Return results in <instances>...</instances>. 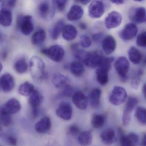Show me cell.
<instances>
[{
	"mask_svg": "<svg viewBox=\"0 0 146 146\" xmlns=\"http://www.w3.org/2000/svg\"><path fill=\"white\" fill-rule=\"evenodd\" d=\"M41 53L55 62L62 61L65 55L64 49L59 45H54L48 48H43Z\"/></svg>",
	"mask_w": 146,
	"mask_h": 146,
	"instance_id": "obj_3",
	"label": "cell"
},
{
	"mask_svg": "<svg viewBox=\"0 0 146 146\" xmlns=\"http://www.w3.org/2000/svg\"><path fill=\"white\" fill-rule=\"evenodd\" d=\"M111 2L116 5H120L123 4L124 1L122 0H114V1H111Z\"/></svg>",
	"mask_w": 146,
	"mask_h": 146,
	"instance_id": "obj_49",
	"label": "cell"
},
{
	"mask_svg": "<svg viewBox=\"0 0 146 146\" xmlns=\"http://www.w3.org/2000/svg\"><path fill=\"white\" fill-rule=\"evenodd\" d=\"M103 34L102 33H96L92 35V40L95 42H98L102 40L103 37Z\"/></svg>",
	"mask_w": 146,
	"mask_h": 146,
	"instance_id": "obj_46",
	"label": "cell"
},
{
	"mask_svg": "<svg viewBox=\"0 0 146 146\" xmlns=\"http://www.w3.org/2000/svg\"><path fill=\"white\" fill-rule=\"evenodd\" d=\"M17 27L24 35H30L34 29L32 17L30 15H19L17 18Z\"/></svg>",
	"mask_w": 146,
	"mask_h": 146,
	"instance_id": "obj_2",
	"label": "cell"
},
{
	"mask_svg": "<svg viewBox=\"0 0 146 146\" xmlns=\"http://www.w3.org/2000/svg\"><path fill=\"white\" fill-rule=\"evenodd\" d=\"M136 44L141 47H146V31L139 34L137 38Z\"/></svg>",
	"mask_w": 146,
	"mask_h": 146,
	"instance_id": "obj_41",
	"label": "cell"
},
{
	"mask_svg": "<svg viewBox=\"0 0 146 146\" xmlns=\"http://www.w3.org/2000/svg\"><path fill=\"white\" fill-rule=\"evenodd\" d=\"M63 89L64 90H63V94L65 96H68V97L72 96L73 94L75 93L73 92L74 90L73 88L70 84L66 86Z\"/></svg>",
	"mask_w": 146,
	"mask_h": 146,
	"instance_id": "obj_44",
	"label": "cell"
},
{
	"mask_svg": "<svg viewBox=\"0 0 146 146\" xmlns=\"http://www.w3.org/2000/svg\"><path fill=\"white\" fill-rule=\"evenodd\" d=\"M114 67L121 81L123 82H126L128 80L127 74L129 69V63L128 59L125 57H119L115 61Z\"/></svg>",
	"mask_w": 146,
	"mask_h": 146,
	"instance_id": "obj_6",
	"label": "cell"
},
{
	"mask_svg": "<svg viewBox=\"0 0 146 146\" xmlns=\"http://www.w3.org/2000/svg\"><path fill=\"white\" fill-rule=\"evenodd\" d=\"M52 122L50 118L45 117L40 119L36 123L35 129L36 132L39 133H44L48 132L51 129Z\"/></svg>",
	"mask_w": 146,
	"mask_h": 146,
	"instance_id": "obj_22",
	"label": "cell"
},
{
	"mask_svg": "<svg viewBox=\"0 0 146 146\" xmlns=\"http://www.w3.org/2000/svg\"><path fill=\"white\" fill-rule=\"evenodd\" d=\"M35 87L32 84L29 82H25L19 87L18 92L24 96H30L35 90Z\"/></svg>",
	"mask_w": 146,
	"mask_h": 146,
	"instance_id": "obj_34",
	"label": "cell"
},
{
	"mask_svg": "<svg viewBox=\"0 0 146 146\" xmlns=\"http://www.w3.org/2000/svg\"><path fill=\"white\" fill-rule=\"evenodd\" d=\"M46 37V31L43 29L36 31L32 35L31 42L34 45L37 46L43 43Z\"/></svg>",
	"mask_w": 146,
	"mask_h": 146,
	"instance_id": "obj_30",
	"label": "cell"
},
{
	"mask_svg": "<svg viewBox=\"0 0 146 146\" xmlns=\"http://www.w3.org/2000/svg\"><path fill=\"white\" fill-rule=\"evenodd\" d=\"M84 13V11L82 7L78 5H73L67 13V19L70 21H77L83 17Z\"/></svg>",
	"mask_w": 146,
	"mask_h": 146,
	"instance_id": "obj_23",
	"label": "cell"
},
{
	"mask_svg": "<svg viewBox=\"0 0 146 146\" xmlns=\"http://www.w3.org/2000/svg\"><path fill=\"white\" fill-rule=\"evenodd\" d=\"M100 137L102 143L106 145L112 144L117 141L115 131L111 128H107L103 130L101 133Z\"/></svg>",
	"mask_w": 146,
	"mask_h": 146,
	"instance_id": "obj_19",
	"label": "cell"
},
{
	"mask_svg": "<svg viewBox=\"0 0 146 146\" xmlns=\"http://www.w3.org/2000/svg\"><path fill=\"white\" fill-rule=\"evenodd\" d=\"M30 71L31 77L36 81H40L45 76V65L40 57L34 56L29 62Z\"/></svg>",
	"mask_w": 146,
	"mask_h": 146,
	"instance_id": "obj_1",
	"label": "cell"
},
{
	"mask_svg": "<svg viewBox=\"0 0 146 146\" xmlns=\"http://www.w3.org/2000/svg\"><path fill=\"white\" fill-rule=\"evenodd\" d=\"M102 47L103 51L107 54L112 53L116 47V42L113 36L107 35L103 39Z\"/></svg>",
	"mask_w": 146,
	"mask_h": 146,
	"instance_id": "obj_21",
	"label": "cell"
},
{
	"mask_svg": "<svg viewBox=\"0 0 146 146\" xmlns=\"http://www.w3.org/2000/svg\"><path fill=\"white\" fill-rule=\"evenodd\" d=\"M109 70L104 67H99L96 71L97 82L102 85H105L108 82V72Z\"/></svg>",
	"mask_w": 146,
	"mask_h": 146,
	"instance_id": "obj_27",
	"label": "cell"
},
{
	"mask_svg": "<svg viewBox=\"0 0 146 146\" xmlns=\"http://www.w3.org/2000/svg\"><path fill=\"white\" fill-rule=\"evenodd\" d=\"M21 109V105L19 101L16 98H12L1 106V111L12 115L18 112Z\"/></svg>",
	"mask_w": 146,
	"mask_h": 146,
	"instance_id": "obj_15",
	"label": "cell"
},
{
	"mask_svg": "<svg viewBox=\"0 0 146 146\" xmlns=\"http://www.w3.org/2000/svg\"><path fill=\"white\" fill-rule=\"evenodd\" d=\"M127 97V93L124 88L120 86H115L109 95L108 100L111 104L119 106L125 102Z\"/></svg>",
	"mask_w": 146,
	"mask_h": 146,
	"instance_id": "obj_4",
	"label": "cell"
},
{
	"mask_svg": "<svg viewBox=\"0 0 146 146\" xmlns=\"http://www.w3.org/2000/svg\"><path fill=\"white\" fill-rule=\"evenodd\" d=\"M15 85V80L13 76L6 72L1 76L0 80V86L3 92L8 93L12 91Z\"/></svg>",
	"mask_w": 146,
	"mask_h": 146,
	"instance_id": "obj_14",
	"label": "cell"
},
{
	"mask_svg": "<svg viewBox=\"0 0 146 146\" xmlns=\"http://www.w3.org/2000/svg\"><path fill=\"white\" fill-rule=\"evenodd\" d=\"M79 26L80 29L82 30H85L87 29V25L84 23H80Z\"/></svg>",
	"mask_w": 146,
	"mask_h": 146,
	"instance_id": "obj_50",
	"label": "cell"
},
{
	"mask_svg": "<svg viewBox=\"0 0 146 146\" xmlns=\"http://www.w3.org/2000/svg\"><path fill=\"white\" fill-rule=\"evenodd\" d=\"M143 62V64H144V65H146V56H145V58H144Z\"/></svg>",
	"mask_w": 146,
	"mask_h": 146,
	"instance_id": "obj_53",
	"label": "cell"
},
{
	"mask_svg": "<svg viewBox=\"0 0 146 146\" xmlns=\"http://www.w3.org/2000/svg\"><path fill=\"white\" fill-rule=\"evenodd\" d=\"M71 49L73 56L78 61L83 62L86 58L88 52H86L83 49L80 48L79 44L78 43L72 44Z\"/></svg>",
	"mask_w": 146,
	"mask_h": 146,
	"instance_id": "obj_32",
	"label": "cell"
},
{
	"mask_svg": "<svg viewBox=\"0 0 146 146\" xmlns=\"http://www.w3.org/2000/svg\"><path fill=\"white\" fill-rule=\"evenodd\" d=\"M142 93L144 98L146 100V83L143 84L142 88Z\"/></svg>",
	"mask_w": 146,
	"mask_h": 146,
	"instance_id": "obj_51",
	"label": "cell"
},
{
	"mask_svg": "<svg viewBox=\"0 0 146 146\" xmlns=\"http://www.w3.org/2000/svg\"><path fill=\"white\" fill-rule=\"evenodd\" d=\"M55 10V7L53 1L52 4L48 1H43L39 5L38 13L40 17L43 19L50 20L54 16Z\"/></svg>",
	"mask_w": 146,
	"mask_h": 146,
	"instance_id": "obj_9",
	"label": "cell"
},
{
	"mask_svg": "<svg viewBox=\"0 0 146 146\" xmlns=\"http://www.w3.org/2000/svg\"><path fill=\"white\" fill-rule=\"evenodd\" d=\"M42 95L40 92L36 90L29 96V102L32 108V113L34 117H36L38 116L40 107L42 102Z\"/></svg>",
	"mask_w": 146,
	"mask_h": 146,
	"instance_id": "obj_10",
	"label": "cell"
},
{
	"mask_svg": "<svg viewBox=\"0 0 146 146\" xmlns=\"http://www.w3.org/2000/svg\"><path fill=\"white\" fill-rule=\"evenodd\" d=\"M73 104L78 109L84 110L88 106V100L86 96L80 90L76 91L72 96Z\"/></svg>",
	"mask_w": 146,
	"mask_h": 146,
	"instance_id": "obj_17",
	"label": "cell"
},
{
	"mask_svg": "<svg viewBox=\"0 0 146 146\" xmlns=\"http://www.w3.org/2000/svg\"><path fill=\"white\" fill-rule=\"evenodd\" d=\"M105 12L104 3L100 1H94L88 7L89 16L93 19H98L102 17Z\"/></svg>",
	"mask_w": 146,
	"mask_h": 146,
	"instance_id": "obj_12",
	"label": "cell"
},
{
	"mask_svg": "<svg viewBox=\"0 0 146 146\" xmlns=\"http://www.w3.org/2000/svg\"><path fill=\"white\" fill-rule=\"evenodd\" d=\"M6 140L7 143L12 146H16L17 144V140L16 137L13 135H9L7 136Z\"/></svg>",
	"mask_w": 146,
	"mask_h": 146,
	"instance_id": "obj_45",
	"label": "cell"
},
{
	"mask_svg": "<svg viewBox=\"0 0 146 146\" xmlns=\"http://www.w3.org/2000/svg\"><path fill=\"white\" fill-rule=\"evenodd\" d=\"M143 74V70L141 69L137 70L131 79V86L132 88L135 90H137L138 88Z\"/></svg>",
	"mask_w": 146,
	"mask_h": 146,
	"instance_id": "obj_38",
	"label": "cell"
},
{
	"mask_svg": "<svg viewBox=\"0 0 146 146\" xmlns=\"http://www.w3.org/2000/svg\"><path fill=\"white\" fill-rule=\"evenodd\" d=\"M12 115L7 113L5 112L1 111L0 112V118L1 121L3 125L5 126H9L11 124L12 122Z\"/></svg>",
	"mask_w": 146,
	"mask_h": 146,
	"instance_id": "obj_39",
	"label": "cell"
},
{
	"mask_svg": "<svg viewBox=\"0 0 146 146\" xmlns=\"http://www.w3.org/2000/svg\"><path fill=\"white\" fill-rule=\"evenodd\" d=\"M70 68L72 74L76 77L81 76L85 71L82 63L78 60L72 62L70 64Z\"/></svg>",
	"mask_w": 146,
	"mask_h": 146,
	"instance_id": "obj_29",
	"label": "cell"
},
{
	"mask_svg": "<svg viewBox=\"0 0 146 146\" xmlns=\"http://www.w3.org/2000/svg\"><path fill=\"white\" fill-rule=\"evenodd\" d=\"M93 137L90 131H86L80 133L78 136V141L82 146H86L92 143Z\"/></svg>",
	"mask_w": 146,
	"mask_h": 146,
	"instance_id": "obj_36",
	"label": "cell"
},
{
	"mask_svg": "<svg viewBox=\"0 0 146 146\" xmlns=\"http://www.w3.org/2000/svg\"><path fill=\"white\" fill-rule=\"evenodd\" d=\"M141 146H146V133H145L143 136L141 143Z\"/></svg>",
	"mask_w": 146,
	"mask_h": 146,
	"instance_id": "obj_48",
	"label": "cell"
},
{
	"mask_svg": "<svg viewBox=\"0 0 146 146\" xmlns=\"http://www.w3.org/2000/svg\"><path fill=\"white\" fill-rule=\"evenodd\" d=\"M101 94V90L98 88H95L90 91L88 100L92 107L96 108L99 106L100 102Z\"/></svg>",
	"mask_w": 146,
	"mask_h": 146,
	"instance_id": "obj_26",
	"label": "cell"
},
{
	"mask_svg": "<svg viewBox=\"0 0 146 146\" xmlns=\"http://www.w3.org/2000/svg\"><path fill=\"white\" fill-rule=\"evenodd\" d=\"M80 131H81V130L78 125H72L68 128L67 132L69 135L75 136L80 135Z\"/></svg>",
	"mask_w": 146,
	"mask_h": 146,
	"instance_id": "obj_43",
	"label": "cell"
},
{
	"mask_svg": "<svg viewBox=\"0 0 146 146\" xmlns=\"http://www.w3.org/2000/svg\"><path fill=\"white\" fill-rule=\"evenodd\" d=\"M138 100L133 96H130L128 98L122 116V123L124 126L129 124L131 119V113L136 106L138 104Z\"/></svg>",
	"mask_w": 146,
	"mask_h": 146,
	"instance_id": "obj_7",
	"label": "cell"
},
{
	"mask_svg": "<svg viewBox=\"0 0 146 146\" xmlns=\"http://www.w3.org/2000/svg\"><path fill=\"white\" fill-rule=\"evenodd\" d=\"M129 17L133 23H146V10L143 7H133L129 11Z\"/></svg>",
	"mask_w": 146,
	"mask_h": 146,
	"instance_id": "obj_11",
	"label": "cell"
},
{
	"mask_svg": "<svg viewBox=\"0 0 146 146\" xmlns=\"http://www.w3.org/2000/svg\"><path fill=\"white\" fill-rule=\"evenodd\" d=\"M76 1L84 5H87V4H88V3L90 2V1H89V0H84V1H82H82Z\"/></svg>",
	"mask_w": 146,
	"mask_h": 146,
	"instance_id": "obj_52",
	"label": "cell"
},
{
	"mask_svg": "<svg viewBox=\"0 0 146 146\" xmlns=\"http://www.w3.org/2000/svg\"><path fill=\"white\" fill-rule=\"evenodd\" d=\"M13 16L11 11L7 8H2L0 11V23L3 27H7L12 24Z\"/></svg>",
	"mask_w": 146,
	"mask_h": 146,
	"instance_id": "obj_24",
	"label": "cell"
},
{
	"mask_svg": "<svg viewBox=\"0 0 146 146\" xmlns=\"http://www.w3.org/2000/svg\"><path fill=\"white\" fill-rule=\"evenodd\" d=\"M105 117L103 114L94 113L91 118V125L95 129L101 128L105 124Z\"/></svg>",
	"mask_w": 146,
	"mask_h": 146,
	"instance_id": "obj_35",
	"label": "cell"
},
{
	"mask_svg": "<svg viewBox=\"0 0 146 146\" xmlns=\"http://www.w3.org/2000/svg\"><path fill=\"white\" fill-rule=\"evenodd\" d=\"M70 81L68 77L60 73H55L52 77L53 84L58 89H64L66 86L70 84Z\"/></svg>",
	"mask_w": 146,
	"mask_h": 146,
	"instance_id": "obj_20",
	"label": "cell"
},
{
	"mask_svg": "<svg viewBox=\"0 0 146 146\" xmlns=\"http://www.w3.org/2000/svg\"><path fill=\"white\" fill-rule=\"evenodd\" d=\"M65 26L64 22L62 20L58 21L54 25L51 31V36L53 40H56L58 39L60 34L62 33Z\"/></svg>",
	"mask_w": 146,
	"mask_h": 146,
	"instance_id": "obj_33",
	"label": "cell"
},
{
	"mask_svg": "<svg viewBox=\"0 0 146 146\" xmlns=\"http://www.w3.org/2000/svg\"><path fill=\"white\" fill-rule=\"evenodd\" d=\"M3 4H1V5L5 6V5L10 7H13L15 6L17 3L16 1H2Z\"/></svg>",
	"mask_w": 146,
	"mask_h": 146,
	"instance_id": "obj_47",
	"label": "cell"
},
{
	"mask_svg": "<svg viewBox=\"0 0 146 146\" xmlns=\"http://www.w3.org/2000/svg\"><path fill=\"white\" fill-rule=\"evenodd\" d=\"M122 22V17L117 12H110L105 19V26L108 29H115L119 26Z\"/></svg>",
	"mask_w": 146,
	"mask_h": 146,
	"instance_id": "obj_13",
	"label": "cell"
},
{
	"mask_svg": "<svg viewBox=\"0 0 146 146\" xmlns=\"http://www.w3.org/2000/svg\"><path fill=\"white\" fill-rule=\"evenodd\" d=\"M92 44L90 37L87 35H82L80 37V45L82 47L87 48L89 47Z\"/></svg>",
	"mask_w": 146,
	"mask_h": 146,
	"instance_id": "obj_40",
	"label": "cell"
},
{
	"mask_svg": "<svg viewBox=\"0 0 146 146\" xmlns=\"http://www.w3.org/2000/svg\"><path fill=\"white\" fill-rule=\"evenodd\" d=\"M135 116L137 121L143 125H146V108L142 106L137 108Z\"/></svg>",
	"mask_w": 146,
	"mask_h": 146,
	"instance_id": "obj_37",
	"label": "cell"
},
{
	"mask_svg": "<svg viewBox=\"0 0 146 146\" xmlns=\"http://www.w3.org/2000/svg\"><path fill=\"white\" fill-rule=\"evenodd\" d=\"M62 34L65 40L70 41L76 39L78 35V31L74 25H66L64 27Z\"/></svg>",
	"mask_w": 146,
	"mask_h": 146,
	"instance_id": "obj_25",
	"label": "cell"
},
{
	"mask_svg": "<svg viewBox=\"0 0 146 146\" xmlns=\"http://www.w3.org/2000/svg\"><path fill=\"white\" fill-rule=\"evenodd\" d=\"M120 146H137L139 143L138 135L134 132L125 135L121 128L118 129Z\"/></svg>",
	"mask_w": 146,
	"mask_h": 146,
	"instance_id": "obj_8",
	"label": "cell"
},
{
	"mask_svg": "<svg viewBox=\"0 0 146 146\" xmlns=\"http://www.w3.org/2000/svg\"><path fill=\"white\" fill-rule=\"evenodd\" d=\"M137 31V27L135 24H128L119 33V36L124 40H130L136 35Z\"/></svg>",
	"mask_w": 146,
	"mask_h": 146,
	"instance_id": "obj_18",
	"label": "cell"
},
{
	"mask_svg": "<svg viewBox=\"0 0 146 146\" xmlns=\"http://www.w3.org/2000/svg\"><path fill=\"white\" fill-rule=\"evenodd\" d=\"M104 57L100 50L88 52L84 61V64L91 68H98L101 64Z\"/></svg>",
	"mask_w": 146,
	"mask_h": 146,
	"instance_id": "obj_5",
	"label": "cell"
},
{
	"mask_svg": "<svg viewBox=\"0 0 146 146\" xmlns=\"http://www.w3.org/2000/svg\"><path fill=\"white\" fill-rule=\"evenodd\" d=\"M128 56L131 62L135 64H138L141 62L142 59L141 54L136 48L131 46L128 51Z\"/></svg>",
	"mask_w": 146,
	"mask_h": 146,
	"instance_id": "obj_31",
	"label": "cell"
},
{
	"mask_svg": "<svg viewBox=\"0 0 146 146\" xmlns=\"http://www.w3.org/2000/svg\"><path fill=\"white\" fill-rule=\"evenodd\" d=\"M28 64L27 59L25 57H21L17 59L14 62L13 69L17 73L22 74L27 72Z\"/></svg>",
	"mask_w": 146,
	"mask_h": 146,
	"instance_id": "obj_28",
	"label": "cell"
},
{
	"mask_svg": "<svg viewBox=\"0 0 146 146\" xmlns=\"http://www.w3.org/2000/svg\"><path fill=\"white\" fill-rule=\"evenodd\" d=\"M72 108L71 105L67 102H63L60 104L56 111L57 116L65 120L71 118L72 115Z\"/></svg>",
	"mask_w": 146,
	"mask_h": 146,
	"instance_id": "obj_16",
	"label": "cell"
},
{
	"mask_svg": "<svg viewBox=\"0 0 146 146\" xmlns=\"http://www.w3.org/2000/svg\"></svg>",
	"mask_w": 146,
	"mask_h": 146,
	"instance_id": "obj_54",
	"label": "cell"
},
{
	"mask_svg": "<svg viewBox=\"0 0 146 146\" xmlns=\"http://www.w3.org/2000/svg\"><path fill=\"white\" fill-rule=\"evenodd\" d=\"M52 1L55 8H57L58 11L61 12L65 10L68 3V1L66 0H57Z\"/></svg>",
	"mask_w": 146,
	"mask_h": 146,
	"instance_id": "obj_42",
	"label": "cell"
}]
</instances>
